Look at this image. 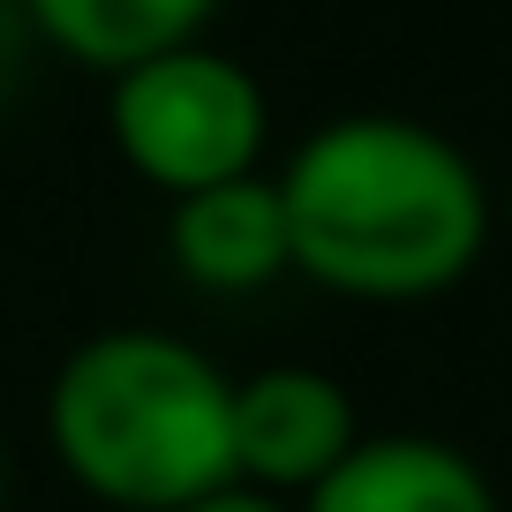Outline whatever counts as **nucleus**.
Returning <instances> with one entry per match:
<instances>
[{
  "label": "nucleus",
  "mask_w": 512,
  "mask_h": 512,
  "mask_svg": "<svg viewBox=\"0 0 512 512\" xmlns=\"http://www.w3.org/2000/svg\"><path fill=\"white\" fill-rule=\"evenodd\" d=\"M354 452V407L317 369H264L234 392V475L309 490Z\"/></svg>",
  "instance_id": "4"
},
{
  "label": "nucleus",
  "mask_w": 512,
  "mask_h": 512,
  "mask_svg": "<svg viewBox=\"0 0 512 512\" xmlns=\"http://www.w3.org/2000/svg\"><path fill=\"white\" fill-rule=\"evenodd\" d=\"M505 219H512V204H505Z\"/></svg>",
  "instance_id": "9"
},
{
  "label": "nucleus",
  "mask_w": 512,
  "mask_h": 512,
  "mask_svg": "<svg viewBox=\"0 0 512 512\" xmlns=\"http://www.w3.org/2000/svg\"><path fill=\"white\" fill-rule=\"evenodd\" d=\"M68 475L136 512H181L234 482V384L166 332H106L53 377Z\"/></svg>",
  "instance_id": "2"
},
{
  "label": "nucleus",
  "mask_w": 512,
  "mask_h": 512,
  "mask_svg": "<svg viewBox=\"0 0 512 512\" xmlns=\"http://www.w3.org/2000/svg\"><path fill=\"white\" fill-rule=\"evenodd\" d=\"M287 249L309 279L369 302H415L475 264L482 181L445 136L415 121H332L279 181Z\"/></svg>",
  "instance_id": "1"
},
{
  "label": "nucleus",
  "mask_w": 512,
  "mask_h": 512,
  "mask_svg": "<svg viewBox=\"0 0 512 512\" xmlns=\"http://www.w3.org/2000/svg\"><path fill=\"white\" fill-rule=\"evenodd\" d=\"M174 256L204 279V287H264L279 264H294L279 189L256 181V174H234V181H219V189L181 196Z\"/></svg>",
  "instance_id": "6"
},
{
  "label": "nucleus",
  "mask_w": 512,
  "mask_h": 512,
  "mask_svg": "<svg viewBox=\"0 0 512 512\" xmlns=\"http://www.w3.org/2000/svg\"><path fill=\"white\" fill-rule=\"evenodd\" d=\"M113 144L174 196L219 189V181L249 174L264 151V91L226 53H151L113 83Z\"/></svg>",
  "instance_id": "3"
},
{
  "label": "nucleus",
  "mask_w": 512,
  "mask_h": 512,
  "mask_svg": "<svg viewBox=\"0 0 512 512\" xmlns=\"http://www.w3.org/2000/svg\"><path fill=\"white\" fill-rule=\"evenodd\" d=\"M181 512H279V505H272V497H256V490H234V482H226V490L196 497V505H181Z\"/></svg>",
  "instance_id": "8"
},
{
  "label": "nucleus",
  "mask_w": 512,
  "mask_h": 512,
  "mask_svg": "<svg viewBox=\"0 0 512 512\" xmlns=\"http://www.w3.org/2000/svg\"><path fill=\"white\" fill-rule=\"evenodd\" d=\"M219 0H31L38 31L91 68H136L151 53H174Z\"/></svg>",
  "instance_id": "7"
},
{
  "label": "nucleus",
  "mask_w": 512,
  "mask_h": 512,
  "mask_svg": "<svg viewBox=\"0 0 512 512\" xmlns=\"http://www.w3.org/2000/svg\"><path fill=\"white\" fill-rule=\"evenodd\" d=\"M309 512H497L490 482L430 437L354 445L324 482H309Z\"/></svg>",
  "instance_id": "5"
}]
</instances>
